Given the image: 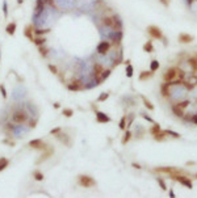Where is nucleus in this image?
Segmentation results:
<instances>
[{
    "label": "nucleus",
    "mask_w": 197,
    "mask_h": 198,
    "mask_svg": "<svg viewBox=\"0 0 197 198\" xmlns=\"http://www.w3.org/2000/svg\"><path fill=\"white\" fill-rule=\"evenodd\" d=\"M28 120H29V114H28L26 110L21 109V108L16 109L12 113V121H13L16 125H22V123H25Z\"/></svg>",
    "instance_id": "obj_1"
},
{
    "label": "nucleus",
    "mask_w": 197,
    "mask_h": 198,
    "mask_svg": "<svg viewBox=\"0 0 197 198\" xmlns=\"http://www.w3.org/2000/svg\"><path fill=\"white\" fill-rule=\"evenodd\" d=\"M172 180H175V181H177V182H180L181 185H184L185 188H189V189H192L193 188V184H192V181L189 180L188 177H185L184 174H173V176H170Z\"/></svg>",
    "instance_id": "obj_2"
},
{
    "label": "nucleus",
    "mask_w": 197,
    "mask_h": 198,
    "mask_svg": "<svg viewBox=\"0 0 197 198\" xmlns=\"http://www.w3.org/2000/svg\"><path fill=\"white\" fill-rule=\"evenodd\" d=\"M78 181H79V184L82 185V186H84V188H91V186L96 185V181L91 176H88V174H80Z\"/></svg>",
    "instance_id": "obj_3"
},
{
    "label": "nucleus",
    "mask_w": 197,
    "mask_h": 198,
    "mask_svg": "<svg viewBox=\"0 0 197 198\" xmlns=\"http://www.w3.org/2000/svg\"><path fill=\"white\" fill-rule=\"evenodd\" d=\"M68 91H72V92H79L84 88V84L80 79H75V80H71V83L67 86Z\"/></svg>",
    "instance_id": "obj_4"
},
{
    "label": "nucleus",
    "mask_w": 197,
    "mask_h": 198,
    "mask_svg": "<svg viewBox=\"0 0 197 198\" xmlns=\"http://www.w3.org/2000/svg\"><path fill=\"white\" fill-rule=\"evenodd\" d=\"M110 42L108 41H101L100 43L97 45V47H96V51H97V54L100 55H105L109 53V50H110Z\"/></svg>",
    "instance_id": "obj_5"
},
{
    "label": "nucleus",
    "mask_w": 197,
    "mask_h": 198,
    "mask_svg": "<svg viewBox=\"0 0 197 198\" xmlns=\"http://www.w3.org/2000/svg\"><path fill=\"white\" fill-rule=\"evenodd\" d=\"M176 76H177V68L176 67H170V68L164 72L163 80L166 83H170V82H172L173 79H176Z\"/></svg>",
    "instance_id": "obj_6"
},
{
    "label": "nucleus",
    "mask_w": 197,
    "mask_h": 198,
    "mask_svg": "<svg viewBox=\"0 0 197 198\" xmlns=\"http://www.w3.org/2000/svg\"><path fill=\"white\" fill-rule=\"evenodd\" d=\"M155 172H158V173H167L168 176H173V174H179V173H181L180 169H177V168H172V167L155 168Z\"/></svg>",
    "instance_id": "obj_7"
},
{
    "label": "nucleus",
    "mask_w": 197,
    "mask_h": 198,
    "mask_svg": "<svg viewBox=\"0 0 197 198\" xmlns=\"http://www.w3.org/2000/svg\"><path fill=\"white\" fill-rule=\"evenodd\" d=\"M29 147L33 148V150H38V151H44L48 148V146L45 144V142L42 139H34V140H30L29 142Z\"/></svg>",
    "instance_id": "obj_8"
},
{
    "label": "nucleus",
    "mask_w": 197,
    "mask_h": 198,
    "mask_svg": "<svg viewBox=\"0 0 197 198\" xmlns=\"http://www.w3.org/2000/svg\"><path fill=\"white\" fill-rule=\"evenodd\" d=\"M147 32H149V34L153 38H156V39H163V33L160 32L159 28L154 26V25H150L147 28Z\"/></svg>",
    "instance_id": "obj_9"
},
{
    "label": "nucleus",
    "mask_w": 197,
    "mask_h": 198,
    "mask_svg": "<svg viewBox=\"0 0 197 198\" xmlns=\"http://www.w3.org/2000/svg\"><path fill=\"white\" fill-rule=\"evenodd\" d=\"M104 68H105V67H104L102 63L95 62V63H93V67H92V78H93V79H98V76H100V74L104 71Z\"/></svg>",
    "instance_id": "obj_10"
},
{
    "label": "nucleus",
    "mask_w": 197,
    "mask_h": 198,
    "mask_svg": "<svg viewBox=\"0 0 197 198\" xmlns=\"http://www.w3.org/2000/svg\"><path fill=\"white\" fill-rule=\"evenodd\" d=\"M101 25L105 28H110V29H113V26H114V16H108V14H105V16H102L101 17Z\"/></svg>",
    "instance_id": "obj_11"
},
{
    "label": "nucleus",
    "mask_w": 197,
    "mask_h": 198,
    "mask_svg": "<svg viewBox=\"0 0 197 198\" xmlns=\"http://www.w3.org/2000/svg\"><path fill=\"white\" fill-rule=\"evenodd\" d=\"M170 83H166L164 82L162 86H160V95L163 96V97H166V99H168L171 96V91H170Z\"/></svg>",
    "instance_id": "obj_12"
},
{
    "label": "nucleus",
    "mask_w": 197,
    "mask_h": 198,
    "mask_svg": "<svg viewBox=\"0 0 197 198\" xmlns=\"http://www.w3.org/2000/svg\"><path fill=\"white\" fill-rule=\"evenodd\" d=\"M122 37H124L122 30H116V33H113V34L110 36V38H112V41H113V43H114V45H120V43H121Z\"/></svg>",
    "instance_id": "obj_13"
},
{
    "label": "nucleus",
    "mask_w": 197,
    "mask_h": 198,
    "mask_svg": "<svg viewBox=\"0 0 197 198\" xmlns=\"http://www.w3.org/2000/svg\"><path fill=\"white\" fill-rule=\"evenodd\" d=\"M96 120H97L98 123H108V122H110V118L106 116L105 113H102V112H96Z\"/></svg>",
    "instance_id": "obj_14"
},
{
    "label": "nucleus",
    "mask_w": 197,
    "mask_h": 198,
    "mask_svg": "<svg viewBox=\"0 0 197 198\" xmlns=\"http://www.w3.org/2000/svg\"><path fill=\"white\" fill-rule=\"evenodd\" d=\"M45 7H46V4H45L44 0H37V3H36V8H34V14L42 13V12L45 11Z\"/></svg>",
    "instance_id": "obj_15"
},
{
    "label": "nucleus",
    "mask_w": 197,
    "mask_h": 198,
    "mask_svg": "<svg viewBox=\"0 0 197 198\" xmlns=\"http://www.w3.org/2000/svg\"><path fill=\"white\" fill-rule=\"evenodd\" d=\"M192 41H193V37L188 33H180L179 34V42H181V43H190Z\"/></svg>",
    "instance_id": "obj_16"
},
{
    "label": "nucleus",
    "mask_w": 197,
    "mask_h": 198,
    "mask_svg": "<svg viewBox=\"0 0 197 198\" xmlns=\"http://www.w3.org/2000/svg\"><path fill=\"white\" fill-rule=\"evenodd\" d=\"M34 29H36V26H34V25H28V26L24 29V34L26 36V37L29 38L30 41L34 38V36H36V34H34Z\"/></svg>",
    "instance_id": "obj_17"
},
{
    "label": "nucleus",
    "mask_w": 197,
    "mask_h": 198,
    "mask_svg": "<svg viewBox=\"0 0 197 198\" xmlns=\"http://www.w3.org/2000/svg\"><path fill=\"white\" fill-rule=\"evenodd\" d=\"M110 74H112V70H109V68H104V71L100 74V76H98V82H97V84H100V83H102L104 80H106V79L110 76Z\"/></svg>",
    "instance_id": "obj_18"
},
{
    "label": "nucleus",
    "mask_w": 197,
    "mask_h": 198,
    "mask_svg": "<svg viewBox=\"0 0 197 198\" xmlns=\"http://www.w3.org/2000/svg\"><path fill=\"white\" fill-rule=\"evenodd\" d=\"M32 42H33L37 47H40V46H42V45L46 43V38L42 37V36H34V38L32 39Z\"/></svg>",
    "instance_id": "obj_19"
},
{
    "label": "nucleus",
    "mask_w": 197,
    "mask_h": 198,
    "mask_svg": "<svg viewBox=\"0 0 197 198\" xmlns=\"http://www.w3.org/2000/svg\"><path fill=\"white\" fill-rule=\"evenodd\" d=\"M57 138L59 140H62V142H65V144L67 147H70V143H71V140H70V137H68L67 134H65V133H59V134H57Z\"/></svg>",
    "instance_id": "obj_20"
},
{
    "label": "nucleus",
    "mask_w": 197,
    "mask_h": 198,
    "mask_svg": "<svg viewBox=\"0 0 197 198\" xmlns=\"http://www.w3.org/2000/svg\"><path fill=\"white\" fill-rule=\"evenodd\" d=\"M172 113H173V114H175L176 117H179V118H183V116L185 114V113H184V109L179 108V106H177L176 104H175V105L172 106Z\"/></svg>",
    "instance_id": "obj_21"
},
{
    "label": "nucleus",
    "mask_w": 197,
    "mask_h": 198,
    "mask_svg": "<svg viewBox=\"0 0 197 198\" xmlns=\"http://www.w3.org/2000/svg\"><path fill=\"white\" fill-rule=\"evenodd\" d=\"M153 137H154V139L158 140V142H163V140L166 139V137H167V131L166 130H160L159 133L155 134V135H153Z\"/></svg>",
    "instance_id": "obj_22"
},
{
    "label": "nucleus",
    "mask_w": 197,
    "mask_h": 198,
    "mask_svg": "<svg viewBox=\"0 0 197 198\" xmlns=\"http://www.w3.org/2000/svg\"><path fill=\"white\" fill-rule=\"evenodd\" d=\"M5 32H7L8 34L13 36L15 32H16V22H11V24H8L7 28H5Z\"/></svg>",
    "instance_id": "obj_23"
},
{
    "label": "nucleus",
    "mask_w": 197,
    "mask_h": 198,
    "mask_svg": "<svg viewBox=\"0 0 197 198\" xmlns=\"http://www.w3.org/2000/svg\"><path fill=\"white\" fill-rule=\"evenodd\" d=\"M153 75H154L153 71H142L139 75V80H142V82L143 80H147V79H150Z\"/></svg>",
    "instance_id": "obj_24"
},
{
    "label": "nucleus",
    "mask_w": 197,
    "mask_h": 198,
    "mask_svg": "<svg viewBox=\"0 0 197 198\" xmlns=\"http://www.w3.org/2000/svg\"><path fill=\"white\" fill-rule=\"evenodd\" d=\"M122 29V22L118 18V16H114V26H113V30H121Z\"/></svg>",
    "instance_id": "obj_25"
},
{
    "label": "nucleus",
    "mask_w": 197,
    "mask_h": 198,
    "mask_svg": "<svg viewBox=\"0 0 197 198\" xmlns=\"http://www.w3.org/2000/svg\"><path fill=\"white\" fill-rule=\"evenodd\" d=\"M153 50H154V46H153V42H151V41H147L146 43L143 45V51L153 53Z\"/></svg>",
    "instance_id": "obj_26"
},
{
    "label": "nucleus",
    "mask_w": 197,
    "mask_h": 198,
    "mask_svg": "<svg viewBox=\"0 0 197 198\" xmlns=\"http://www.w3.org/2000/svg\"><path fill=\"white\" fill-rule=\"evenodd\" d=\"M8 164H9V160H8L7 157H0V171L5 169L8 167Z\"/></svg>",
    "instance_id": "obj_27"
},
{
    "label": "nucleus",
    "mask_w": 197,
    "mask_h": 198,
    "mask_svg": "<svg viewBox=\"0 0 197 198\" xmlns=\"http://www.w3.org/2000/svg\"><path fill=\"white\" fill-rule=\"evenodd\" d=\"M160 130H162V129H160V125H159V123L154 122V123H153V127L150 129V133L153 134V135H155V134H158V133H159Z\"/></svg>",
    "instance_id": "obj_28"
},
{
    "label": "nucleus",
    "mask_w": 197,
    "mask_h": 198,
    "mask_svg": "<svg viewBox=\"0 0 197 198\" xmlns=\"http://www.w3.org/2000/svg\"><path fill=\"white\" fill-rule=\"evenodd\" d=\"M188 63H189V66L192 67V68L197 71V59H196V57H189V58H188Z\"/></svg>",
    "instance_id": "obj_29"
},
{
    "label": "nucleus",
    "mask_w": 197,
    "mask_h": 198,
    "mask_svg": "<svg viewBox=\"0 0 197 198\" xmlns=\"http://www.w3.org/2000/svg\"><path fill=\"white\" fill-rule=\"evenodd\" d=\"M159 62L156 61V59H154V61H151V63H150V71H153V72H155L156 70L159 68Z\"/></svg>",
    "instance_id": "obj_30"
},
{
    "label": "nucleus",
    "mask_w": 197,
    "mask_h": 198,
    "mask_svg": "<svg viewBox=\"0 0 197 198\" xmlns=\"http://www.w3.org/2000/svg\"><path fill=\"white\" fill-rule=\"evenodd\" d=\"M38 51H40V54H41L44 58H46L50 50H49L48 47H45V45H42V46H40V47H38Z\"/></svg>",
    "instance_id": "obj_31"
},
{
    "label": "nucleus",
    "mask_w": 197,
    "mask_h": 198,
    "mask_svg": "<svg viewBox=\"0 0 197 198\" xmlns=\"http://www.w3.org/2000/svg\"><path fill=\"white\" fill-rule=\"evenodd\" d=\"M50 29H40V28H36L34 29V34L36 36H44V34H48Z\"/></svg>",
    "instance_id": "obj_32"
},
{
    "label": "nucleus",
    "mask_w": 197,
    "mask_h": 198,
    "mask_svg": "<svg viewBox=\"0 0 197 198\" xmlns=\"http://www.w3.org/2000/svg\"><path fill=\"white\" fill-rule=\"evenodd\" d=\"M142 100H143V105L146 106L147 109H149V110H154V105L150 103V101L146 99V97H143V96H142Z\"/></svg>",
    "instance_id": "obj_33"
},
{
    "label": "nucleus",
    "mask_w": 197,
    "mask_h": 198,
    "mask_svg": "<svg viewBox=\"0 0 197 198\" xmlns=\"http://www.w3.org/2000/svg\"><path fill=\"white\" fill-rule=\"evenodd\" d=\"M33 177H34V180H36V181H42V180H44V174H42V172L36 171V172H34V174H33Z\"/></svg>",
    "instance_id": "obj_34"
},
{
    "label": "nucleus",
    "mask_w": 197,
    "mask_h": 198,
    "mask_svg": "<svg viewBox=\"0 0 197 198\" xmlns=\"http://www.w3.org/2000/svg\"><path fill=\"white\" fill-rule=\"evenodd\" d=\"M130 138H132V133H130L129 130H126L125 135H124V138H122V143H124V144H126V143H128V142L130 140Z\"/></svg>",
    "instance_id": "obj_35"
},
{
    "label": "nucleus",
    "mask_w": 197,
    "mask_h": 198,
    "mask_svg": "<svg viewBox=\"0 0 197 198\" xmlns=\"http://www.w3.org/2000/svg\"><path fill=\"white\" fill-rule=\"evenodd\" d=\"M108 97H109V93H108V92H102L101 95L98 96L97 101H98V103H102V101H105V100H108Z\"/></svg>",
    "instance_id": "obj_36"
},
{
    "label": "nucleus",
    "mask_w": 197,
    "mask_h": 198,
    "mask_svg": "<svg viewBox=\"0 0 197 198\" xmlns=\"http://www.w3.org/2000/svg\"><path fill=\"white\" fill-rule=\"evenodd\" d=\"M179 108H181V109H185L188 105H189V100H184V101H179V103L176 104Z\"/></svg>",
    "instance_id": "obj_37"
},
{
    "label": "nucleus",
    "mask_w": 197,
    "mask_h": 198,
    "mask_svg": "<svg viewBox=\"0 0 197 198\" xmlns=\"http://www.w3.org/2000/svg\"><path fill=\"white\" fill-rule=\"evenodd\" d=\"M62 114H63L65 117H67V118H70V117L74 116V112H72L71 109H63L62 110Z\"/></svg>",
    "instance_id": "obj_38"
},
{
    "label": "nucleus",
    "mask_w": 197,
    "mask_h": 198,
    "mask_svg": "<svg viewBox=\"0 0 197 198\" xmlns=\"http://www.w3.org/2000/svg\"><path fill=\"white\" fill-rule=\"evenodd\" d=\"M118 126H120V129H121V130H126V116H124L122 118H121Z\"/></svg>",
    "instance_id": "obj_39"
},
{
    "label": "nucleus",
    "mask_w": 197,
    "mask_h": 198,
    "mask_svg": "<svg viewBox=\"0 0 197 198\" xmlns=\"http://www.w3.org/2000/svg\"><path fill=\"white\" fill-rule=\"evenodd\" d=\"M156 181H158V184L160 185V188L163 189V190H167V186H166V182H164V180L162 177H158L156 178Z\"/></svg>",
    "instance_id": "obj_40"
},
{
    "label": "nucleus",
    "mask_w": 197,
    "mask_h": 198,
    "mask_svg": "<svg viewBox=\"0 0 197 198\" xmlns=\"http://www.w3.org/2000/svg\"><path fill=\"white\" fill-rule=\"evenodd\" d=\"M126 76H128V78H132L133 76V66L132 64L126 66Z\"/></svg>",
    "instance_id": "obj_41"
},
{
    "label": "nucleus",
    "mask_w": 197,
    "mask_h": 198,
    "mask_svg": "<svg viewBox=\"0 0 197 198\" xmlns=\"http://www.w3.org/2000/svg\"><path fill=\"white\" fill-rule=\"evenodd\" d=\"M61 131H62V127L58 126V127H54V129H51V130H50V134H51V135H57V134H59Z\"/></svg>",
    "instance_id": "obj_42"
},
{
    "label": "nucleus",
    "mask_w": 197,
    "mask_h": 198,
    "mask_svg": "<svg viewBox=\"0 0 197 198\" xmlns=\"http://www.w3.org/2000/svg\"><path fill=\"white\" fill-rule=\"evenodd\" d=\"M166 131H167V135H171V137H173V138H180V134L175 133L172 130H166Z\"/></svg>",
    "instance_id": "obj_43"
},
{
    "label": "nucleus",
    "mask_w": 197,
    "mask_h": 198,
    "mask_svg": "<svg viewBox=\"0 0 197 198\" xmlns=\"http://www.w3.org/2000/svg\"><path fill=\"white\" fill-rule=\"evenodd\" d=\"M0 91H1V95H3V99H7L8 97V95H7V91H5V87L1 84L0 86Z\"/></svg>",
    "instance_id": "obj_44"
},
{
    "label": "nucleus",
    "mask_w": 197,
    "mask_h": 198,
    "mask_svg": "<svg viewBox=\"0 0 197 198\" xmlns=\"http://www.w3.org/2000/svg\"><path fill=\"white\" fill-rule=\"evenodd\" d=\"M45 4L46 5H50V7H57V4H55V0H44Z\"/></svg>",
    "instance_id": "obj_45"
},
{
    "label": "nucleus",
    "mask_w": 197,
    "mask_h": 198,
    "mask_svg": "<svg viewBox=\"0 0 197 198\" xmlns=\"http://www.w3.org/2000/svg\"><path fill=\"white\" fill-rule=\"evenodd\" d=\"M49 70H50V72H53L54 75H57V74H58L57 66H54V64H49Z\"/></svg>",
    "instance_id": "obj_46"
},
{
    "label": "nucleus",
    "mask_w": 197,
    "mask_h": 198,
    "mask_svg": "<svg viewBox=\"0 0 197 198\" xmlns=\"http://www.w3.org/2000/svg\"><path fill=\"white\" fill-rule=\"evenodd\" d=\"M36 123H37V120H29V123H28V127H30V129H33V127H36Z\"/></svg>",
    "instance_id": "obj_47"
},
{
    "label": "nucleus",
    "mask_w": 197,
    "mask_h": 198,
    "mask_svg": "<svg viewBox=\"0 0 197 198\" xmlns=\"http://www.w3.org/2000/svg\"><path fill=\"white\" fill-rule=\"evenodd\" d=\"M142 117H143V118H145V120H147V121H149V122L154 123V120H153V118H151V117H149V116H147V114H142Z\"/></svg>",
    "instance_id": "obj_48"
},
{
    "label": "nucleus",
    "mask_w": 197,
    "mask_h": 198,
    "mask_svg": "<svg viewBox=\"0 0 197 198\" xmlns=\"http://www.w3.org/2000/svg\"><path fill=\"white\" fill-rule=\"evenodd\" d=\"M159 1L163 4L164 7H168V5H170V1H171V0H159Z\"/></svg>",
    "instance_id": "obj_49"
},
{
    "label": "nucleus",
    "mask_w": 197,
    "mask_h": 198,
    "mask_svg": "<svg viewBox=\"0 0 197 198\" xmlns=\"http://www.w3.org/2000/svg\"><path fill=\"white\" fill-rule=\"evenodd\" d=\"M183 120H184V121H192V117H190V116H185V114H184V116H183Z\"/></svg>",
    "instance_id": "obj_50"
},
{
    "label": "nucleus",
    "mask_w": 197,
    "mask_h": 198,
    "mask_svg": "<svg viewBox=\"0 0 197 198\" xmlns=\"http://www.w3.org/2000/svg\"><path fill=\"white\" fill-rule=\"evenodd\" d=\"M192 122H193L194 125H196V126H197V114H194V116L192 117Z\"/></svg>",
    "instance_id": "obj_51"
},
{
    "label": "nucleus",
    "mask_w": 197,
    "mask_h": 198,
    "mask_svg": "<svg viewBox=\"0 0 197 198\" xmlns=\"http://www.w3.org/2000/svg\"><path fill=\"white\" fill-rule=\"evenodd\" d=\"M133 118H134V116H133V114H132V116L129 117V122H128V127H129L130 125H132V123H133Z\"/></svg>",
    "instance_id": "obj_52"
},
{
    "label": "nucleus",
    "mask_w": 197,
    "mask_h": 198,
    "mask_svg": "<svg viewBox=\"0 0 197 198\" xmlns=\"http://www.w3.org/2000/svg\"><path fill=\"white\" fill-rule=\"evenodd\" d=\"M170 197H171V198H175V197H176V195H175V193H173L172 189L170 190Z\"/></svg>",
    "instance_id": "obj_53"
},
{
    "label": "nucleus",
    "mask_w": 197,
    "mask_h": 198,
    "mask_svg": "<svg viewBox=\"0 0 197 198\" xmlns=\"http://www.w3.org/2000/svg\"><path fill=\"white\" fill-rule=\"evenodd\" d=\"M3 9H4V13L7 14V13H8V9H7V3H4V8H3Z\"/></svg>",
    "instance_id": "obj_54"
},
{
    "label": "nucleus",
    "mask_w": 197,
    "mask_h": 198,
    "mask_svg": "<svg viewBox=\"0 0 197 198\" xmlns=\"http://www.w3.org/2000/svg\"><path fill=\"white\" fill-rule=\"evenodd\" d=\"M133 167H134V168H138V169H139L141 165H139V164H137V163H133Z\"/></svg>",
    "instance_id": "obj_55"
},
{
    "label": "nucleus",
    "mask_w": 197,
    "mask_h": 198,
    "mask_svg": "<svg viewBox=\"0 0 197 198\" xmlns=\"http://www.w3.org/2000/svg\"><path fill=\"white\" fill-rule=\"evenodd\" d=\"M187 165H194V161H188Z\"/></svg>",
    "instance_id": "obj_56"
},
{
    "label": "nucleus",
    "mask_w": 197,
    "mask_h": 198,
    "mask_svg": "<svg viewBox=\"0 0 197 198\" xmlns=\"http://www.w3.org/2000/svg\"><path fill=\"white\" fill-rule=\"evenodd\" d=\"M193 1H194V0H187V3L189 4V5H190V4H192V3H193Z\"/></svg>",
    "instance_id": "obj_57"
},
{
    "label": "nucleus",
    "mask_w": 197,
    "mask_h": 198,
    "mask_svg": "<svg viewBox=\"0 0 197 198\" xmlns=\"http://www.w3.org/2000/svg\"><path fill=\"white\" fill-rule=\"evenodd\" d=\"M196 59H197V55H196Z\"/></svg>",
    "instance_id": "obj_58"
},
{
    "label": "nucleus",
    "mask_w": 197,
    "mask_h": 198,
    "mask_svg": "<svg viewBox=\"0 0 197 198\" xmlns=\"http://www.w3.org/2000/svg\"><path fill=\"white\" fill-rule=\"evenodd\" d=\"M196 178H197V174H196Z\"/></svg>",
    "instance_id": "obj_59"
}]
</instances>
